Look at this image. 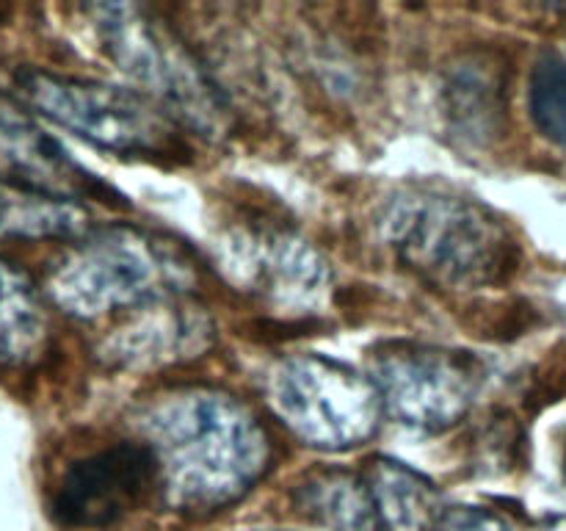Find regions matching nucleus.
Wrapping results in <instances>:
<instances>
[{
    "mask_svg": "<svg viewBox=\"0 0 566 531\" xmlns=\"http://www.w3.org/2000/svg\"><path fill=\"white\" fill-rule=\"evenodd\" d=\"M545 531H566V520H558V523H553L551 529H545Z\"/></svg>",
    "mask_w": 566,
    "mask_h": 531,
    "instance_id": "obj_19",
    "label": "nucleus"
},
{
    "mask_svg": "<svg viewBox=\"0 0 566 531\" xmlns=\"http://www.w3.org/2000/svg\"><path fill=\"white\" fill-rule=\"evenodd\" d=\"M48 346V315L25 271L0 260V365L22 368Z\"/></svg>",
    "mask_w": 566,
    "mask_h": 531,
    "instance_id": "obj_15",
    "label": "nucleus"
},
{
    "mask_svg": "<svg viewBox=\"0 0 566 531\" xmlns=\"http://www.w3.org/2000/svg\"><path fill=\"white\" fill-rule=\"evenodd\" d=\"M14 86L39 114L116 155H142L171 164L188 160L191 155L175 116L133 88L33 66L17 72Z\"/></svg>",
    "mask_w": 566,
    "mask_h": 531,
    "instance_id": "obj_5",
    "label": "nucleus"
},
{
    "mask_svg": "<svg viewBox=\"0 0 566 531\" xmlns=\"http://www.w3.org/2000/svg\"><path fill=\"white\" fill-rule=\"evenodd\" d=\"M243 531H282V529H243Z\"/></svg>",
    "mask_w": 566,
    "mask_h": 531,
    "instance_id": "obj_20",
    "label": "nucleus"
},
{
    "mask_svg": "<svg viewBox=\"0 0 566 531\" xmlns=\"http://www.w3.org/2000/svg\"><path fill=\"white\" fill-rule=\"evenodd\" d=\"M108 59L125 75L142 83L160 108L177 114L205 138L227 136L232 125L230 105L219 83L208 75L188 44L164 20L142 6H88Z\"/></svg>",
    "mask_w": 566,
    "mask_h": 531,
    "instance_id": "obj_3",
    "label": "nucleus"
},
{
    "mask_svg": "<svg viewBox=\"0 0 566 531\" xmlns=\"http://www.w3.org/2000/svg\"><path fill=\"white\" fill-rule=\"evenodd\" d=\"M434 531H509V525L490 509L451 507L442 509Z\"/></svg>",
    "mask_w": 566,
    "mask_h": 531,
    "instance_id": "obj_18",
    "label": "nucleus"
},
{
    "mask_svg": "<svg viewBox=\"0 0 566 531\" xmlns=\"http://www.w3.org/2000/svg\"><path fill=\"white\" fill-rule=\"evenodd\" d=\"M392 252L434 285L490 288L517 271L520 247L495 214L440 191H403L379 219Z\"/></svg>",
    "mask_w": 566,
    "mask_h": 531,
    "instance_id": "obj_2",
    "label": "nucleus"
},
{
    "mask_svg": "<svg viewBox=\"0 0 566 531\" xmlns=\"http://www.w3.org/2000/svg\"><path fill=\"white\" fill-rule=\"evenodd\" d=\"M169 507L208 514L247 496L269 468V437L252 413L219 391L160 396L142 413Z\"/></svg>",
    "mask_w": 566,
    "mask_h": 531,
    "instance_id": "obj_1",
    "label": "nucleus"
},
{
    "mask_svg": "<svg viewBox=\"0 0 566 531\" xmlns=\"http://www.w3.org/2000/svg\"><path fill=\"white\" fill-rule=\"evenodd\" d=\"M269 402L307 446L343 451L368 440L381 402L370 379L321 354H296L269 374Z\"/></svg>",
    "mask_w": 566,
    "mask_h": 531,
    "instance_id": "obj_6",
    "label": "nucleus"
},
{
    "mask_svg": "<svg viewBox=\"0 0 566 531\" xmlns=\"http://www.w3.org/2000/svg\"><path fill=\"white\" fill-rule=\"evenodd\" d=\"M0 183L28 188L44 197L77 202H97L127 208L125 199L77 164L44 127L36 125L14 100L0 94Z\"/></svg>",
    "mask_w": 566,
    "mask_h": 531,
    "instance_id": "obj_9",
    "label": "nucleus"
},
{
    "mask_svg": "<svg viewBox=\"0 0 566 531\" xmlns=\"http://www.w3.org/2000/svg\"><path fill=\"white\" fill-rule=\"evenodd\" d=\"M158 481L147 442H116L77 459L61 476L53 514L72 529H99L130 512Z\"/></svg>",
    "mask_w": 566,
    "mask_h": 531,
    "instance_id": "obj_8",
    "label": "nucleus"
},
{
    "mask_svg": "<svg viewBox=\"0 0 566 531\" xmlns=\"http://www.w3.org/2000/svg\"><path fill=\"white\" fill-rule=\"evenodd\" d=\"M293 501L329 531H385L368 485L346 470L310 473L293 490Z\"/></svg>",
    "mask_w": 566,
    "mask_h": 531,
    "instance_id": "obj_14",
    "label": "nucleus"
},
{
    "mask_svg": "<svg viewBox=\"0 0 566 531\" xmlns=\"http://www.w3.org/2000/svg\"><path fill=\"white\" fill-rule=\"evenodd\" d=\"M564 465H566V442H564Z\"/></svg>",
    "mask_w": 566,
    "mask_h": 531,
    "instance_id": "obj_21",
    "label": "nucleus"
},
{
    "mask_svg": "<svg viewBox=\"0 0 566 531\" xmlns=\"http://www.w3.org/2000/svg\"><path fill=\"white\" fill-rule=\"evenodd\" d=\"M86 230L88 214L77 202L0 183V238H77Z\"/></svg>",
    "mask_w": 566,
    "mask_h": 531,
    "instance_id": "obj_16",
    "label": "nucleus"
},
{
    "mask_svg": "<svg viewBox=\"0 0 566 531\" xmlns=\"http://www.w3.org/2000/svg\"><path fill=\"white\" fill-rule=\"evenodd\" d=\"M368 490L387 531H434L440 496L423 473L398 459L379 457L370 465Z\"/></svg>",
    "mask_w": 566,
    "mask_h": 531,
    "instance_id": "obj_13",
    "label": "nucleus"
},
{
    "mask_svg": "<svg viewBox=\"0 0 566 531\" xmlns=\"http://www.w3.org/2000/svg\"><path fill=\"white\" fill-rule=\"evenodd\" d=\"M213 341V324L199 308L182 302H153L114 332L99 354L125 371L160 368L199 357Z\"/></svg>",
    "mask_w": 566,
    "mask_h": 531,
    "instance_id": "obj_10",
    "label": "nucleus"
},
{
    "mask_svg": "<svg viewBox=\"0 0 566 531\" xmlns=\"http://www.w3.org/2000/svg\"><path fill=\"white\" fill-rule=\"evenodd\" d=\"M506 64L495 50L459 53L442 72L440 103L448 125L470 144H490L506 127Z\"/></svg>",
    "mask_w": 566,
    "mask_h": 531,
    "instance_id": "obj_11",
    "label": "nucleus"
},
{
    "mask_svg": "<svg viewBox=\"0 0 566 531\" xmlns=\"http://www.w3.org/2000/svg\"><path fill=\"white\" fill-rule=\"evenodd\" d=\"M232 263L247 280H252V285H263L265 291L285 299H315L329 280L324 260L298 238L271 232L243 236L232 243Z\"/></svg>",
    "mask_w": 566,
    "mask_h": 531,
    "instance_id": "obj_12",
    "label": "nucleus"
},
{
    "mask_svg": "<svg viewBox=\"0 0 566 531\" xmlns=\"http://www.w3.org/2000/svg\"><path fill=\"white\" fill-rule=\"evenodd\" d=\"M370 385L381 409L398 424L442 431L457 426L473 407L484 385V365L468 352L392 341L370 357Z\"/></svg>",
    "mask_w": 566,
    "mask_h": 531,
    "instance_id": "obj_7",
    "label": "nucleus"
},
{
    "mask_svg": "<svg viewBox=\"0 0 566 531\" xmlns=\"http://www.w3.org/2000/svg\"><path fill=\"white\" fill-rule=\"evenodd\" d=\"M531 116L536 127L553 144L566 149V61L558 55H542L531 72L528 88Z\"/></svg>",
    "mask_w": 566,
    "mask_h": 531,
    "instance_id": "obj_17",
    "label": "nucleus"
},
{
    "mask_svg": "<svg viewBox=\"0 0 566 531\" xmlns=\"http://www.w3.org/2000/svg\"><path fill=\"white\" fill-rule=\"evenodd\" d=\"M191 266L171 241L149 232L105 230L72 249L50 274V296L75 319L164 302L186 291Z\"/></svg>",
    "mask_w": 566,
    "mask_h": 531,
    "instance_id": "obj_4",
    "label": "nucleus"
}]
</instances>
